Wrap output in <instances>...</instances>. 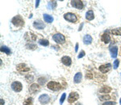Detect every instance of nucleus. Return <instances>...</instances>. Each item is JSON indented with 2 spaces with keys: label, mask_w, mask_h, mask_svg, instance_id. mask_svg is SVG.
I'll return each mask as SVG.
<instances>
[{
  "label": "nucleus",
  "mask_w": 121,
  "mask_h": 105,
  "mask_svg": "<svg viewBox=\"0 0 121 105\" xmlns=\"http://www.w3.org/2000/svg\"><path fill=\"white\" fill-rule=\"evenodd\" d=\"M31 37H32V40H36V36L35 35L34 33H32V32H31Z\"/></svg>",
  "instance_id": "35"
},
{
  "label": "nucleus",
  "mask_w": 121,
  "mask_h": 105,
  "mask_svg": "<svg viewBox=\"0 0 121 105\" xmlns=\"http://www.w3.org/2000/svg\"><path fill=\"white\" fill-rule=\"evenodd\" d=\"M64 19H65L66 21L70 22V23H76L78 20V18H77V16H76V15L72 12L65 13V14L64 15Z\"/></svg>",
  "instance_id": "4"
},
{
  "label": "nucleus",
  "mask_w": 121,
  "mask_h": 105,
  "mask_svg": "<svg viewBox=\"0 0 121 105\" xmlns=\"http://www.w3.org/2000/svg\"><path fill=\"white\" fill-rule=\"evenodd\" d=\"M65 98H66V94H65V93H63L61 97H60V104H63L64 101H65Z\"/></svg>",
  "instance_id": "31"
},
{
  "label": "nucleus",
  "mask_w": 121,
  "mask_h": 105,
  "mask_svg": "<svg viewBox=\"0 0 121 105\" xmlns=\"http://www.w3.org/2000/svg\"><path fill=\"white\" fill-rule=\"evenodd\" d=\"M60 61H61L62 64L66 66H69L72 64V59L69 57H68V56H64V57H62L61 59H60Z\"/></svg>",
  "instance_id": "12"
},
{
  "label": "nucleus",
  "mask_w": 121,
  "mask_h": 105,
  "mask_svg": "<svg viewBox=\"0 0 121 105\" xmlns=\"http://www.w3.org/2000/svg\"><path fill=\"white\" fill-rule=\"evenodd\" d=\"M82 79V74L81 72H78L74 75V78H73V83H81Z\"/></svg>",
  "instance_id": "18"
},
{
  "label": "nucleus",
  "mask_w": 121,
  "mask_h": 105,
  "mask_svg": "<svg viewBox=\"0 0 121 105\" xmlns=\"http://www.w3.org/2000/svg\"><path fill=\"white\" fill-rule=\"evenodd\" d=\"M99 100H111V96L109 95H103V96H99Z\"/></svg>",
  "instance_id": "28"
},
{
  "label": "nucleus",
  "mask_w": 121,
  "mask_h": 105,
  "mask_svg": "<svg viewBox=\"0 0 121 105\" xmlns=\"http://www.w3.org/2000/svg\"><path fill=\"white\" fill-rule=\"evenodd\" d=\"M110 53L112 58H116L118 55V47L117 46H112L110 48Z\"/></svg>",
  "instance_id": "14"
},
{
  "label": "nucleus",
  "mask_w": 121,
  "mask_h": 105,
  "mask_svg": "<svg viewBox=\"0 0 121 105\" xmlns=\"http://www.w3.org/2000/svg\"><path fill=\"white\" fill-rule=\"evenodd\" d=\"M56 7V1H49L48 3V7L50 10H53Z\"/></svg>",
  "instance_id": "23"
},
{
  "label": "nucleus",
  "mask_w": 121,
  "mask_h": 105,
  "mask_svg": "<svg viewBox=\"0 0 121 105\" xmlns=\"http://www.w3.org/2000/svg\"><path fill=\"white\" fill-rule=\"evenodd\" d=\"M11 23H12L15 27H18V28L23 27V25H24V20H23L20 15H16V16L13 17L12 19H11Z\"/></svg>",
  "instance_id": "1"
},
{
  "label": "nucleus",
  "mask_w": 121,
  "mask_h": 105,
  "mask_svg": "<svg viewBox=\"0 0 121 105\" xmlns=\"http://www.w3.org/2000/svg\"><path fill=\"white\" fill-rule=\"evenodd\" d=\"M92 41H93V38H92V36H91V35H85L84 36V37H83V43L85 44H91V43H92Z\"/></svg>",
  "instance_id": "16"
},
{
  "label": "nucleus",
  "mask_w": 121,
  "mask_h": 105,
  "mask_svg": "<svg viewBox=\"0 0 121 105\" xmlns=\"http://www.w3.org/2000/svg\"><path fill=\"white\" fill-rule=\"evenodd\" d=\"M33 27L36 29H44L45 28V24L43 22H40V21H34L33 22Z\"/></svg>",
  "instance_id": "15"
},
{
  "label": "nucleus",
  "mask_w": 121,
  "mask_h": 105,
  "mask_svg": "<svg viewBox=\"0 0 121 105\" xmlns=\"http://www.w3.org/2000/svg\"><path fill=\"white\" fill-rule=\"evenodd\" d=\"M16 70L20 73H24V72H28L30 70V68H29L26 64L24 63H20L19 65H17Z\"/></svg>",
  "instance_id": "8"
},
{
  "label": "nucleus",
  "mask_w": 121,
  "mask_h": 105,
  "mask_svg": "<svg viewBox=\"0 0 121 105\" xmlns=\"http://www.w3.org/2000/svg\"><path fill=\"white\" fill-rule=\"evenodd\" d=\"M119 65H120V60L116 59V61H114V63H113V68H114L115 70H116L117 68L119 67Z\"/></svg>",
  "instance_id": "30"
},
{
  "label": "nucleus",
  "mask_w": 121,
  "mask_h": 105,
  "mask_svg": "<svg viewBox=\"0 0 121 105\" xmlns=\"http://www.w3.org/2000/svg\"><path fill=\"white\" fill-rule=\"evenodd\" d=\"M52 40L57 44H64L65 42V37L61 33H55L52 36Z\"/></svg>",
  "instance_id": "3"
},
{
  "label": "nucleus",
  "mask_w": 121,
  "mask_h": 105,
  "mask_svg": "<svg viewBox=\"0 0 121 105\" xmlns=\"http://www.w3.org/2000/svg\"><path fill=\"white\" fill-rule=\"evenodd\" d=\"M94 18H95V14H94V11H91V10H90V11H87L86 13V19H87V20H93Z\"/></svg>",
  "instance_id": "20"
},
{
  "label": "nucleus",
  "mask_w": 121,
  "mask_h": 105,
  "mask_svg": "<svg viewBox=\"0 0 121 105\" xmlns=\"http://www.w3.org/2000/svg\"><path fill=\"white\" fill-rule=\"evenodd\" d=\"M11 88H12V90L15 91V92H20L23 89L22 83L19 81L13 82V83H11Z\"/></svg>",
  "instance_id": "5"
},
{
  "label": "nucleus",
  "mask_w": 121,
  "mask_h": 105,
  "mask_svg": "<svg viewBox=\"0 0 121 105\" xmlns=\"http://www.w3.org/2000/svg\"><path fill=\"white\" fill-rule=\"evenodd\" d=\"M33 104V99L32 97H29V98L26 99L23 102V105H32Z\"/></svg>",
  "instance_id": "25"
},
{
  "label": "nucleus",
  "mask_w": 121,
  "mask_h": 105,
  "mask_svg": "<svg viewBox=\"0 0 121 105\" xmlns=\"http://www.w3.org/2000/svg\"><path fill=\"white\" fill-rule=\"evenodd\" d=\"M78 50V43H76V44H75V52H77Z\"/></svg>",
  "instance_id": "36"
},
{
  "label": "nucleus",
  "mask_w": 121,
  "mask_h": 105,
  "mask_svg": "<svg viewBox=\"0 0 121 105\" xmlns=\"http://www.w3.org/2000/svg\"><path fill=\"white\" fill-rule=\"evenodd\" d=\"M38 43L42 46H48L49 44V41L46 39H40V40H39Z\"/></svg>",
  "instance_id": "22"
},
{
  "label": "nucleus",
  "mask_w": 121,
  "mask_h": 105,
  "mask_svg": "<svg viewBox=\"0 0 121 105\" xmlns=\"http://www.w3.org/2000/svg\"><path fill=\"white\" fill-rule=\"evenodd\" d=\"M82 26H83V24H82L81 25H80V27H79V29H78V31H81L82 29Z\"/></svg>",
  "instance_id": "39"
},
{
  "label": "nucleus",
  "mask_w": 121,
  "mask_h": 105,
  "mask_svg": "<svg viewBox=\"0 0 121 105\" xmlns=\"http://www.w3.org/2000/svg\"><path fill=\"white\" fill-rule=\"evenodd\" d=\"M40 0H36V7H38V6H39V4H40Z\"/></svg>",
  "instance_id": "37"
},
{
  "label": "nucleus",
  "mask_w": 121,
  "mask_h": 105,
  "mask_svg": "<svg viewBox=\"0 0 121 105\" xmlns=\"http://www.w3.org/2000/svg\"><path fill=\"white\" fill-rule=\"evenodd\" d=\"M111 68H112V65H111L110 63H107V64H104V65L100 66L99 69V71H100L101 73L106 74L110 70Z\"/></svg>",
  "instance_id": "10"
},
{
  "label": "nucleus",
  "mask_w": 121,
  "mask_h": 105,
  "mask_svg": "<svg viewBox=\"0 0 121 105\" xmlns=\"http://www.w3.org/2000/svg\"><path fill=\"white\" fill-rule=\"evenodd\" d=\"M112 34L116 35V36H121V28H116L112 31Z\"/></svg>",
  "instance_id": "26"
},
{
  "label": "nucleus",
  "mask_w": 121,
  "mask_h": 105,
  "mask_svg": "<svg viewBox=\"0 0 121 105\" xmlns=\"http://www.w3.org/2000/svg\"><path fill=\"white\" fill-rule=\"evenodd\" d=\"M85 54H86L85 51H84V50H82V51L80 52V53L78 54V59H80V58L83 57L84 56H85Z\"/></svg>",
  "instance_id": "33"
},
{
  "label": "nucleus",
  "mask_w": 121,
  "mask_h": 105,
  "mask_svg": "<svg viewBox=\"0 0 121 105\" xmlns=\"http://www.w3.org/2000/svg\"><path fill=\"white\" fill-rule=\"evenodd\" d=\"M38 100H39V102H40L41 104L45 105V104H48V103H49L50 98H49V96H48V95L43 94V95H41V96H40V97H39Z\"/></svg>",
  "instance_id": "9"
},
{
  "label": "nucleus",
  "mask_w": 121,
  "mask_h": 105,
  "mask_svg": "<svg viewBox=\"0 0 121 105\" xmlns=\"http://www.w3.org/2000/svg\"><path fill=\"white\" fill-rule=\"evenodd\" d=\"M47 87H48L49 90H52L53 91H57L61 89V85L59 83H56L54 81H50L47 84Z\"/></svg>",
  "instance_id": "2"
},
{
  "label": "nucleus",
  "mask_w": 121,
  "mask_h": 105,
  "mask_svg": "<svg viewBox=\"0 0 121 105\" xmlns=\"http://www.w3.org/2000/svg\"><path fill=\"white\" fill-rule=\"evenodd\" d=\"M86 79H92V74L88 72V73H86Z\"/></svg>",
  "instance_id": "34"
},
{
  "label": "nucleus",
  "mask_w": 121,
  "mask_h": 105,
  "mask_svg": "<svg viewBox=\"0 0 121 105\" xmlns=\"http://www.w3.org/2000/svg\"><path fill=\"white\" fill-rule=\"evenodd\" d=\"M112 91V88L110 87H107V86H103L100 88L99 90V92L103 93L104 95H108V93H110Z\"/></svg>",
  "instance_id": "17"
},
{
  "label": "nucleus",
  "mask_w": 121,
  "mask_h": 105,
  "mask_svg": "<svg viewBox=\"0 0 121 105\" xmlns=\"http://www.w3.org/2000/svg\"><path fill=\"white\" fill-rule=\"evenodd\" d=\"M0 102H1V103H0V105H3V104H4V100H3V99H1V100H0Z\"/></svg>",
  "instance_id": "38"
},
{
  "label": "nucleus",
  "mask_w": 121,
  "mask_h": 105,
  "mask_svg": "<svg viewBox=\"0 0 121 105\" xmlns=\"http://www.w3.org/2000/svg\"><path fill=\"white\" fill-rule=\"evenodd\" d=\"M70 4L73 7H74L76 9H78L81 10L83 8L84 4H83V2L82 1H80V0H72L70 2Z\"/></svg>",
  "instance_id": "7"
},
{
  "label": "nucleus",
  "mask_w": 121,
  "mask_h": 105,
  "mask_svg": "<svg viewBox=\"0 0 121 105\" xmlns=\"http://www.w3.org/2000/svg\"><path fill=\"white\" fill-rule=\"evenodd\" d=\"M116 103L113 102V101H107V102L103 103V105H116Z\"/></svg>",
  "instance_id": "32"
},
{
  "label": "nucleus",
  "mask_w": 121,
  "mask_h": 105,
  "mask_svg": "<svg viewBox=\"0 0 121 105\" xmlns=\"http://www.w3.org/2000/svg\"><path fill=\"white\" fill-rule=\"evenodd\" d=\"M26 48H28V49L34 50V49H36V48H37V46H36L35 44L29 43V44H26Z\"/></svg>",
  "instance_id": "24"
},
{
  "label": "nucleus",
  "mask_w": 121,
  "mask_h": 105,
  "mask_svg": "<svg viewBox=\"0 0 121 105\" xmlns=\"http://www.w3.org/2000/svg\"><path fill=\"white\" fill-rule=\"evenodd\" d=\"M0 51H1L2 52H4V53H6L7 55H10V54H11V50L10 49V48H8L7 46H2L1 48H0Z\"/></svg>",
  "instance_id": "21"
},
{
  "label": "nucleus",
  "mask_w": 121,
  "mask_h": 105,
  "mask_svg": "<svg viewBox=\"0 0 121 105\" xmlns=\"http://www.w3.org/2000/svg\"><path fill=\"white\" fill-rule=\"evenodd\" d=\"M39 90H40V86H39V84H37V83H32L29 87V92L31 94H35V93L39 91Z\"/></svg>",
  "instance_id": "11"
},
{
  "label": "nucleus",
  "mask_w": 121,
  "mask_h": 105,
  "mask_svg": "<svg viewBox=\"0 0 121 105\" xmlns=\"http://www.w3.org/2000/svg\"><path fill=\"white\" fill-rule=\"evenodd\" d=\"M25 79H26L27 82H28V83H32V82H33V80H34V77L31 74H27L26 76H25Z\"/></svg>",
  "instance_id": "27"
},
{
  "label": "nucleus",
  "mask_w": 121,
  "mask_h": 105,
  "mask_svg": "<svg viewBox=\"0 0 121 105\" xmlns=\"http://www.w3.org/2000/svg\"><path fill=\"white\" fill-rule=\"evenodd\" d=\"M43 17H44V22L48 23V24H51V23L53 22V17L51 15H48V14H44L43 15Z\"/></svg>",
  "instance_id": "19"
},
{
  "label": "nucleus",
  "mask_w": 121,
  "mask_h": 105,
  "mask_svg": "<svg viewBox=\"0 0 121 105\" xmlns=\"http://www.w3.org/2000/svg\"><path fill=\"white\" fill-rule=\"evenodd\" d=\"M38 83H39V84H40V85H44V83H46V79H45V78H44V77L39 78V79H38Z\"/></svg>",
  "instance_id": "29"
},
{
  "label": "nucleus",
  "mask_w": 121,
  "mask_h": 105,
  "mask_svg": "<svg viewBox=\"0 0 121 105\" xmlns=\"http://www.w3.org/2000/svg\"><path fill=\"white\" fill-rule=\"evenodd\" d=\"M101 40H102V41L104 42L105 44L110 43V41H111V36H110V35L108 34V32H105L102 35Z\"/></svg>",
  "instance_id": "13"
},
{
  "label": "nucleus",
  "mask_w": 121,
  "mask_h": 105,
  "mask_svg": "<svg viewBox=\"0 0 121 105\" xmlns=\"http://www.w3.org/2000/svg\"><path fill=\"white\" fill-rule=\"evenodd\" d=\"M78 99H79V95L78 94L77 92L72 91V92L69 93V96H68V102H69V104H73V103L76 102Z\"/></svg>",
  "instance_id": "6"
}]
</instances>
